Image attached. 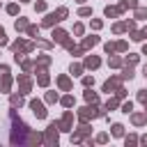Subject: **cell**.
<instances>
[{"instance_id": "cell-1", "label": "cell", "mask_w": 147, "mask_h": 147, "mask_svg": "<svg viewBox=\"0 0 147 147\" xmlns=\"http://www.w3.org/2000/svg\"><path fill=\"white\" fill-rule=\"evenodd\" d=\"M57 129H60L57 122H51L48 124V136H46V142L48 145H57Z\"/></svg>"}, {"instance_id": "cell-2", "label": "cell", "mask_w": 147, "mask_h": 147, "mask_svg": "<svg viewBox=\"0 0 147 147\" xmlns=\"http://www.w3.org/2000/svg\"><path fill=\"white\" fill-rule=\"evenodd\" d=\"M30 108H32V113H34L39 119H44V117H46V108H44V103H41V101H37V99H34V101H30Z\"/></svg>"}, {"instance_id": "cell-3", "label": "cell", "mask_w": 147, "mask_h": 147, "mask_svg": "<svg viewBox=\"0 0 147 147\" xmlns=\"http://www.w3.org/2000/svg\"><path fill=\"white\" fill-rule=\"evenodd\" d=\"M69 124H71V113H67L64 117H62V122H60V131H69Z\"/></svg>"}, {"instance_id": "cell-4", "label": "cell", "mask_w": 147, "mask_h": 147, "mask_svg": "<svg viewBox=\"0 0 147 147\" xmlns=\"http://www.w3.org/2000/svg\"><path fill=\"white\" fill-rule=\"evenodd\" d=\"M131 119H133V124H138V126H140V124H145V119H147V113H138V115H133Z\"/></svg>"}, {"instance_id": "cell-5", "label": "cell", "mask_w": 147, "mask_h": 147, "mask_svg": "<svg viewBox=\"0 0 147 147\" xmlns=\"http://www.w3.org/2000/svg\"><path fill=\"white\" fill-rule=\"evenodd\" d=\"M85 67H92V69H96V67H99V57H87V60H85Z\"/></svg>"}, {"instance_id": "cell-6", "label": "cell", "mask_w": 147, "mask_h": 147, "mask_svg": "<svg viewBox=\"0 0 147 147\" xmlns=\"http://www.w3.org/2000/svg\"><path fill=\"white\" fill-rule=\"evenodd\" d=\"M64 37H67V34H64L62 30H57V32H53V39H55V41H64Z\"/></svg>"}, {"instance_id": "cell-7", "label": "cell", "mask_w": 147, "mask_h": 147, "mask_svg": "<svg viewBox=\"0 0 147 147\" xmlns=\"http://www.w3.org/2000/svg\"><path fill=\"white\" fill-rule=\"evenodd\" d=\"M122 133H124V126L122 124H115L113 126V136H122Z\"/></svg>"}, {"instance_id": "cell-8", "label": "cell", "mask_w": 147, "mask_h": 147, "mask_svg": "<svg viewBox=\"0 0 147 147\" xmlns=\"http://www.w3.org/2000/svg\"><path fill=\"white\" fill-rule=\"evenodd\" d=\"M96 41H99L96 37H90V39H85V48H90V46H94Z\"/></svg>"}, {"instance_id": "cell-9", "label": "cell", "mask_w": 147, "mask_h": 147, "mask_svg": "<svg viewBox=\"0 0 147 147\" xmlns=\"http://www.w3.org/2000/svg\"><path fill=\"white\" fill-rule=\"evenodd\" d=\"M80 71H83V67H80V64H71V74H74V76H78Z\"/></svg>"}, {"instance_id": "cell-10", "label": "cell", "mask_w": 147, "mask_h": 147, "mask_svg": "<svg viewBox=\"0 0 147 147\" xmlns=\"http://www.w3.org/2000/svg\"><path fill=\"white\" fill-rule=\"evenodd\" d=\"M60 87H62V90H69V78L62 76V78H60Z\"/></svg>"}, {"instance_id": "cell-11", "label": "cell", "mask_w": 147, "mask_h": 147, "mask_svg": "<svg viewBox=\"0 0 147 147\" xmlns=\"http://www.w3.org/2000/svg\"><path fill=\"white\" fill-rule=\"evenodd\" d=\"M122 76H124V78H133V69H131V67H126V69H124V74H122Z\"/></svg>"}, {"instance_id": "cell-12", "label": "cell", "mask_w": 147, "mask_h": 147, "mask_svg": "<svg viewBox=\"0 0 147 147\" xmlns=\"http://www.w3.org/2000/svg\"><path fill=\"white\" fill-rule=\"evenodd\" d=\"M21 103H23V99H21V96H16V94H14V96H11V106H21Z\"/></svg>"}, {"instance_id": "cell-13", "label": "cell", "mask_w": 147, "mask_h": 147, "mask_svg": "<svg viewBox=\"0 0 147 147\" xmlns=\"http://www.w3.org/2000/svg\"><path fill=\"white\" fill-rule=\"evenodd\" d=\"M92 83H94V78H90V76H85V78H83V85H85V87H90Z\"/></svg>"}, {"instance_id": "cell-14", "label": "cell", "mask_w": 147, "mask_h": 147, "mask_svg": "<svg viewBox=\"0 0 147 147\" xmlns=\"http://www.w3.org/2000/svg\"><path fill=\"white\" fill-rule=\"evenodd\" d=\"M85 99H87V101H92V103H94V101H96V94H92V92H85Z\"/></svg>"}, {"instance_id": "cell-15", "label": "cell", "mask_w": 147, "mask_h": 147, "mask_svg": "<svg viewBox=\"0 0 147 147\" xmlns=\"http://www.w3.org/2000/svg\"><path fill=\"white\" fill-rule=\"evenodd\" d=\"M122 110H124V113H131V110H133V103H131V101H129V103H124V106H122Z\"/></svg>"}, {"instance_id": "cell-16", "label": "cell", "mask_w": 147, "mask_h": 147, "mask_svg": "<svg viewBox=\"0 0 147 147\" xmlns=\"http://www.w3.org/2000/svg\"><path fill=\"white\" fill-rule=\"evenodd\" d=\"M138 99H140L142 103H147V92H145V90H140V94H138Z\"/></svg>"}, {"instance_id": "cell-17", "label": "cell", "mask_w": 147, "mask_h": 147, "mask_svg": "<svg viewBox=\"0 0 147 147\" xmlns=\"http://www.w3.org/2000/svg\"><path fill=\"white\" fill-rule=\"evenodd\" d=\"M39 85H48V76L41 74V76H39Z\"/></svg>"}, {"instance_id": "cell-18", "label": "cell", "mask_w": 147, "mask_h": 147, "mask_svg": "<svg viewBox=\"0 0 147 147\" xmlns=\"http://www.w3.org/2000/svg\"><path fill=\"white\" fill-rule=\"evenodd\" d=\"M46 101H51V103H53V101H57V94H55V92H51V94L46 96Z\"/></svg>"}, {"instance_id": "cell-19", "label": "cell", "mask_w": 147, "mask_h": 147, "mask_svg": "<svg viewBox=\"0 0 147 147\" xmlns=\"http://www.w3.org/2000/svg\"><path fill=\"white\" fill-rule=\"evenodd\" d=\"M7 11H9V14H16V11H18V7H16V5H9V7H7Z\"/></svg>"}, {"instance_id": "cell-20", "label": "cell", "mask_w": 147, "mask_h": 147, "mask_svg": "<svg viewBox=\"0 0 147 147\" xmlns=\"http://www.w3.org/2000/svg\"><path fill=\"white\" fill-rule=\"evenodd\" d=\"M62 103H64V106H71V103H74V99H71V96H64V99H62Z\"/></svg>"}, {"instance_id": "cell-21", "label": "cell", "mask_w": 147, "mask_h": 147, "mask_svg": "<svg viewBox=\"0 0 147 147\" xmlns=\"http://www.w3.org/2000/svg\"><path fill=\"white\" fill-rule=\"evenodd\" d=\"M115 14H117V9H110V7L106 9V16H115Z\"/></svg>"}, {"instance_id": "cell-22", "label": "cell", "mask_w": 147, "mask_h": 147, "mask_svg": "<svg viewBox=\"0 0 147 147\" xmlns=\"http://www.w3.org/2000/svg\"><path fill=\"white\" fill-rule=\"evenodd\" d=\"M25 28V21H16V30H23Z\"/></svg>"}, {"instance_id": "cell-23", "label": "cell", "mask_w": 147, "mask_h": 147, "mask_svg": "<svg viewBox=\"0 0 147 147\" xmlns=\"http://www.w3.org/2000/svg\"><path fill=\"white\" fill-rule=\"evenodd\" d=\"M106 140H108V136H106V133H101V136L96 138V142H106Z\"/></svg>"}, {"instance_id": "cell-24", "label": "cell", "mask_w": 147, "mask_h": 147, "mask_svg": "<svg viewBox=\"0 0 147 147\" xmlns=\"http://www.w3.org/2000/svg\"><path fill=\"white\" fill-rule=\"evenodd\" d=\"M140 142H142V145H147V136H142V138H140Z\"/></svg>"}, {"instance_id": "cell-25", "label": "cell", "mask_w": 147, "mask_h": 147, "mask_svg": "<svg viewBox=\"0 0 147 147\" xmlns=\"http://www.w3.org/2000/svg\"><path fill=\"white\" fill-rule=\"evenodd\" d=\"M142 74H145V76H147V64H145V69H142Z\"/></svg>"}, {"instance_id": "cell-26", "label": "cell", "mask_w": 147, "mask_h": 147, "mask_svg": "<svg viewBox=\"0 0 147 147\" xmlns=\"http://www.w3.org/2000/svg\"><path fill=\"white\" fill-rule=\"evenodd\" d=\"M145 113H147V103H145Z\"/></svg>"}]
</instances>
